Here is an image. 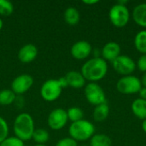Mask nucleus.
Instances as JSON below:
<instances>
[{"label": "nucleus", "instance_id": "obj_1", "mask_svg": "<svg viewBox=\"0 0 146 146\" xmlns=\"http://www.w3.org/2000/svg\"><path fill=\"white\" fill-rule=\"evenodd\" d=\"M80 73L86 80L96 83L106 76L108 63L102 57H92L82 65Z\"/></svg>", "mask_w": 146, "mask_h": 146}, {"label": "nucleus", "instance_id": "obj_2", "mask_svg": "<svg viewBox=\"0 0 146 146\" xmlns=\"http://www.w3.org/2000/svg\"><path fill=\"white\" fill-rule=\"evenodd\" d=\"M13 129L15 136L23 142L32 139L35 130L33 117L27 113L19 114L15 119Z\"/></svg>", "mask_w": 146, "mask_h": 146}, {"label": "nucleus", "instance_id": "obj_3", "mask_svg": "<svg viewBox=\"0 0 146 146\" xmlns=\"http://www.w3.org/2000/svg\"><path fill=\"white\" fill-rule=\"evenodd\" d=\"M69 137L77 142H84L95 134L94 125L87 120H80L71 123L68 128Z\"/></svg>", "mask_w": 146, "mask_h": 146}, {"label": "nucleus", "instance_id": "obj_4", "mask_svg": "<svg viewBox=\"0 0 146 146\" xmlns=\"http://www.w3.org/2000/svg\"><path fill=\"white\" fill-rule=\"evenodd\" d=\"M130 11L125 5L119 3L114 4L109 12V17L110 22L115 27H124L130 21Z\"/></svg>", "mask_w": 146, "mask_h": 146}, {"label": "nucleus", "instance_id": "obj_5", "mask_svg": "<svg viewBox=\"0 0 146 146\" xmlns=\"http://www.w3.org/2000/svg\"><path fill=\"white\" fill-rule=\"evenodd\" d=\"M143 87L141 80L134 75H127L120 78L116 83V89L120 93L129 95L139 93Z\"/></svg>", "mask_w": 146, "mask_h": 146}, {"label": "nucleus", "instance_id": "obj_6", "mask_svg": "<svg viewBox=\"0 0 146 146\" xmlns=\"http://www.w3.org/2000/svg\"><path fill=\"white\" fill-rule=\"evenodd\" d=\"M62 88L60 86L58 80L50 79L45 80L41 88H40V95L44 101L53 102L56 101L62 94Z\"/></svg>", "mask_w": 146, "mask_h": 146}, {"label": "nucleus", "instance_id": "obj_7", "mask_svg": "<svg viewBox=\"0 0 146 146\" xmlns=\"http://www.w3.org/2000/svg\"><path fill=\"white\" fill-rule=\"evenodd\" d=\"M85 97L88 103L94 106H98L104 103H106V95L102 88L98 83L90 82L85 87Z\"/></svg>", "mask_w": 146, "mask_h": 146}, {"label": "nucleus", "instance_id": "obj_8", "mask_svg": "<svg viewBox=\"0 0 146 146\" xmlns=\"http://www.w3.org/2000/svg\"><path fill=\"white\" fill-rule=\"evenodd\" d=\"M111 63L115 71L122 76L131 75L137 68L135 61L126 55H121Z\"/></svg>", "mask_w": 146, "mask_h": 146}, {"label": "nucleus", "instance_id": "obj_9", "mask_svg": "<svg viewBox=\"0 0 146 146\" xmlns=\"http://www.w3.org/2000/svg\"><path fill=\"white\" fill-rule=\"evenodd\" d=\"M68 121V118L67 111L61 108L53 110L50 113L47 118V121L50 128L55 131H59L62 129L67 125Z\"/></svg>", "mask_w": 146, "mask_h": 146}, {"label": "nucleus", "instance_id": "obj_10", "mask_svg": "<svg viewBox=\"0 0 146 146\" xmlns=\"http://www.w3.org/2000/svg\"><path fill=\"white\" fill-rule=\"evenodd\" d=\"M33 85V78L27 74H22L15 77L11 82L10 89L16 95H21L27 91Z\"/></svg>", "mask_w": 146, "mask_h": 146}, {"label": "nucleus", "instance_id": "obj_11", "mask_svg": "<svg viewBox=\"0 0 146 146\" xmlns=\"http://www.w3.org/2000/svg\"><path fill=\"white\" fill-rule=\"evenodd\" d=\"M92 52V47L91 44L86 40H79L75 42L71 49V56L76 60H84L87 58Z\"/></svg>", "mask_w": 146, "mask_h": 146}, {"label": "nucleus", "instance_id": "obj_12", "mask_svg": "<svg viewBox=\"0 0 146 146\" xmlns=\"http://www.w3.org/2000/svg\"><path fill=\"white\" fill-rule=\"evenodd\" d=\"M121 49L120 44L116 42L110 41L103 46L101 50V56L106 62H113L118 56H121Z\"/></svg>", "mask_w": 146, "mask_h": 146}, {"label": "nucleus", "instance_id": "obj_13", "mask_svg": "<svg viewBox=\"0 0 146 146\" xmlns=\"http://www.w3.org/2000/svg\"><path fill=\"white\" fill-rule=\"evenodd\" d=\"M38 53V49L34 44H27L19 50L17 56L19 61L22 63H30L36 59Z\"/></svg>", "mask_w": 146, "mask_h": 146}, {"label": "nucleus", "instance_id": "obj_14", "mask_svg": "<svg viewBox=\"0 0 146 146\" xmlns=\"http://www.w3.org/2000/svg\"><path fill=\"white\" fill-rule=\"evenodd\" d=\"M64 77L68 82V86L72 88L80 89L86 85V80H85V78L83 77L80 72L72 70L68 72Z\"/></svg>", "mask_w": 146, "mask_h": 146}, {"label": "nucleus", "instance_id": "obj_15", "mask_svg": "<svg viewBox=\"0 0 146 146\" xmlns=\"http://www.w3.org/2000/svg\"><path fill=\"white\" fill-rule=\"evenodd\" d=\"M132 16L137 25L146 28V3L136 5L133 8Z\"/></svg>", "mask_w": 146, "mask_h": 146}, {"label": "nucleus", "instance_id": "obj_16", "mask_svg": "<svg viewBox=\"0 0 146 146\" xmlns=\"http://www.w3.org/2000/svg\"><path fill=\"white\" fill-rule=\"evenodd\" d=\"M132 111L133 115L140 120H146V100L137 98L135 99L131 105Z\"/></svg>", "mask_w": 146, "mask_h": 146}, {"label": "nucleus", "instance_id": "obj_17", "mask_svg": "<svg viewBox=\"0 0 146 146\" xmlns=\"http://www.w3.org/2000/svg\"><path fill=\"white\" fill-rule=\"evenodd\" d=\"M110 114V107L107 103H104L98 106H95L93 110V119L97 122H102L105 121Z\"/></svg>", "mask_w": 146, "mask_h": 146}, {"label": "nucleus", "instance_id": "obj_18", "mask_svg": "<svg viewBox=\"0 0 146 146\" xmlns=\"http://www.w3.org/2000/svg\"><path fill=\"white\" fill-rule=\"evenodd\" d=\"M64 21L70 26H74L79 23L80 19V12L74 7H68L64 11Z\"/></svg>", "mask_w": 146, "mask_h": 146}, {"label": "nucleus", "instance_id": "obj_19", "mask_svg": "<svg viewBox=\"0 0 146 146\" xmlns=\"http://www.w3.org/2000/svg\"><path fill=\"white\" fill-rule=\"evenodd\" d=\"M134 45L136 50L142 55L146 54V29L140 30L134 38Z\"/></svg>", "mask_w": 146, "mask_h": 146}, {"label": "nucleus", "instance_id": "obj_20", "mask_svg": "<svg viewBox=\"0 0 146 146\" xmlns=\"http://www.w3.org/2000/svg\"><path fill=\"white\" fill-rule=\"evenodd\" d=\"M112 140L111 139L104 133H98L94 134L91 139L89 146H111Z\"/></svg>", "mask_w": 146, "mask_h": 146}, {"label": "nucleus", "instance_id": "obj_21", "mask_svg": "<svg viewBox=\"0 0 146 146\" xmlns=\"http://www.w3.org/2000/svg\"><path fill=\"white\" fill-rule=\"evenodd\" d=\"M15 99L16 96L11 89H3L0 91V105H10L15 101Z\"/></svg>", "mask_w": 146, "mask_h": 146}, {"label": "nucleus", "instance_id": "obj_22", "mask_svg": "<svg viewBox=\"0 0 146 146\" xmlns=\"http://www.w3.org/2000/svg\"><path fill=\"white\" fill-rule=\"evenodd\" d=\"M32 139L35 143H37V145H44L46 142H48L50 139V134L45 129L38 128L34 130Z\"/></svg>", "mask_w": 146, "mask_h": 146}, {"label": "nucleus", "instance_id": "obj_23", "mask_svg": "<svg viewBox=\"0 0 146 146\" xmlns=\"http://www.w3.org/2000/svg\"><path fill=\"white\" fill-rule=\"evenodd\" d=\"M67 115H68V121H72L73 123V122H76L80 120H83L84 112L80 108L74 106V107L69 108L67 110Z\"/></svg>", "mask_w": 146, "mask_h": 146}, {"label": "nucleus", "instance_id": "obj_24", "mask_svg": "<svg viewBox=\"0 0 146 146\" xmlns=\"http://www.w3.org/2000/svg\"><path fill=\"white\" fill-rule=\"evenodd\" d=\"M14 12V5L10 1L0 0V15L9 16Z\"/></svg>", "mask_w": 146, "mask_h": 146}, {"label": "nucleus", "instance_id": "obj_25", "mask_svg": "<svg viewBox=\"0 0 146 146\" xmlns=\"http://www.w3.org/2000/svg\"><path fill=\"white\" fill-rule=\"evenodd\" d=\"M0 146H25L24 142L20 139L14 137H7L1 144Z\"/></svg>", "mask_w": 146, "mask_h": 146}, {"label": "nucleus", "instance_id": "obj_26", "mask_svg": "<svg viewBox=\"0 0 146 146\" xmlns=\"http://www.w3.org/2000/svg\"><path fill=\"white\" fill-rule=\"evenodd\" d=\"M9 127L6 121L0 116V144L8 137Z\"/></svg>", "mask_w": 146, "mask_h": 146}, {"label": "nucleus", "instance_id": "obj_27", "mask_svg": "<svg viewBox=\"0 0 146 146\" xmlns=\"http://www.w3.org/2000/svg\"><path fill=\"white\" fill-rule=\"evenodd\" d=\"M56 146H79L78 145V142L75 141L74 139H73L70 137H67V138H63L61 139L57 143Z\"/></svg>", "mask_w": 146, "mask_h": 146}, {"label": "nucleus", "instance_id": "obj_28", "mask_svg": "<svg viewBox=\"0 0 146 146\" xmlns=\"http://www.w3.org/2000/svg\"><path fill=\"white\" fill-rule=\"evenodd\" d=\"M136 67L140 71V72H143V73H145L146 72V54L144 55H141L137 62H136Z\"/></svg>", "mask_w": 146, "mask_h": 146}, {"label": "nucleus", "instance_id": "obj_29", "mask_svg": "<svg viewBox=\"0 0 146 146\" xmlns=\"http://www.w3.org/2000/svg\"><path fill=\"white\" fill-rule=\"evenodd\" d=\"M57 80H58V82H59V84H60V86H62V89L65 88V87H67V86H68V82H67L65 77H61V78H59Z\"/></svg>", "mask_w": 146, "mask_h": 146}, {"label": "nucleus", "instance_id": "obj_30", "mask_svg": "<svg viewBox=\"0 0 146 146\" xmlns=\"http://www.w3.org/2000/svg\"><path fill=\"white\" fill-rule=\"evenodd\" d=\"M139 98L146 100V87L143 86L139 92Z\"/></svg>", "mask_w": 146, "mask_h": 146}, {"label": "nucleus", "instance_id": "obj_31", "mask_svg": "<svg viewBox=\"0 0 146 146\" xmlns=\"http://www.w3.org/2000/svg\"><path fill=\"white\" fill-rule=\"evenodd\" d=\"M83 3L86 4V5H93V4H96L98 3V0H83L82 1Z\"/></svg>", "mask_w": 146, "mask_h": 146}, {"label": "nucleus", "instance_id": "obj_32", "mask_svg": "<svg viewBox=\"0 0 146 146\" xmlns=\"http://www.w3.org/2000/svg\"><path fill=\"white\" fill-rule=\"evenodd\" d=\"M141 83H142V86H144L145 87H146V72L145 73H144V74H143V76H142Z\"/></svg>", "mask_w": 146, "mask_h": 146}, {"label": "nucleus", "instance_id": "obj_33", "mask_svg": "<svg viewBox=\"0 0 146 146\" xmlns=\"http://www.w3.org/2000/svg\"><path fill=\"white\" fill-rule=\"evenodd\" d=\"M142 129L146 133V120H144L143 122H142Z\"/></svg>", "mask_w": 146, "mask_h": 146}, {"label": "nucleus", "instance_id": "obj_34", "mask_svg": "<svg viewBox=\"0 0 146 146\" xmlns=\"http://www.w3.org/2000/svg\"><path fill=\"white\" fill-rule=\"evenodd\" d=\"M3 21H2V19L0 18V30L3 28Z\"/></svg>", "mask_w": 146, "mask_h": 146}, {"label": "nucleus", "instance_id": "obj_35", "mask_svg": "<svg viewBox=\"0 0 146 146\" xmlns=\"http://www.w3.org/2000/svg\"><path fill=\"white\" fill-rule=\"evenodd\" d=\"M34 146H46L45 145H35Z\"/></svg>", "mask_w": 146, "mask_h": 146}, {"label": "nucleus", "instance_id": "obj_36", "mask_svg": "<svg viewBox=\"0 0 146 146\" xmlns=\"http://www.w3.org/2000/svg\"><path fill=\"white\" fill-rule=\"evenodd\" d=\"M82 146H87V145H82Z\"/></svg>", "mask_w": 146, "mask_h": 146}]
</instances>
